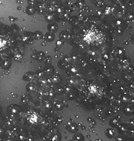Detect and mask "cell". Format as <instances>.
<instances>
[{
  "label": "cell",
  "mask_w": 134,
  "mask_h": 141,
  "mask_svg": "<svg viewBox=\"0 0 134 141\" xmlns=\"http://www.w3.org/2000/svg\"><path fill=\"white\" fill-rule=\"evenodd\" d=\"M22 39L24 42H25L27 44H32L34 42L33 38H32L29 35L27 34H23L22 37Z\"/></svg>",
  "instance_id": "obj_1"
},
{
  "label": "cell",
  "mask_w": 134,
  "mask_h": 141,
  "mask_svg": "<svg viewBox=\"0 0 134 141\" xmlns=\"http://www.w3.org/2000/svg\"><path fill=\"white\" fill-rule=\"evenodd\" d=\"M44 38L47 41H53L55 39V35L53 34L51 32H49L45 34V35L44 36Z\"/></svg>",
  "instance_id": "obj_2"
},
{
  "label": "cell",
  "mask_w": 134,
  "mask_h": 141,
  "mask_svg": "<svg viewBox=\"0 0 134 141\" xmlns=\"http://www.w3.org/2000/svg\"><path fill=\"white\" fill-rule=\"evenodd\" d=\"M48 29L51 32V33L56 32L58 29V26L55 23H50L48 25Z\"/></svg>",
  "instance_id": "obj_3"
},
{
  "label": "cell",
  "mask_w": 134,
  "mask_h": 141,
  "mask_svg": "<svg viewBox=\"0 0 134 141\" xmlns=\"http://www.w3.org/2000/svg\"><path fill=\"white\" fill-rule=\"evenodd\" d=\"M34 78H35V76H34V74H33L32 73H26L24 76V79L26 81H32L34 80Z\"/></svg>",
  "instance_id": "obj_4"
},
{
  "label": "cell",
  "mask_w": 134,
  "mask_h": 141,
  "mask_svg": "<svg viewBox=\"0 0 134 141\" xmlns=\"http://www.w3.org/2000/svg\"><path fill=\"white\" fill-rule=\"evenodd\" d=\"M35 8L33 6H29L27 7L26 9V12L29 15H33V14H35Z\"/></svg>",
  "instance_id": "obj_5"
},
{
  "label": "cell",
  "mask_w": 134,
  "mask_h": 141,
  "mask_svg": "<svg viewBox=\"0 0 134 141\" xmlns=\"http://www.w3.org/2000/svg\"><path fill=\"white\" fill-rule=\"evenodd\" d=\"M43 36V34L42 32L40 31H36L33 34V38L36 40L41 39Z\"/></svg>",
  "instance_id": "obj_6"
},
{
  "label": "cell",
  "mask_w": 134,
  "mask_h": 141,
  "mask_svg": "<svg viewBox=\"0 0 134 141\" xmlns=\"http://www.w3.org/2000/svg\"><path fill=\"white\" fill-rule=\"evenodd\" d=\"M45 58V54L42 51H39L37 53V56H36V58L35 59H37V61H42L43 59Z\"/></svg>",
  "instance_id": "obj_7"
},
{
  "label": "cell",
  "mask_w": 134,
  "mask_h": 141,
  "mask_svg": "<svg viewBox=\"0 0 134 141\" xmlns=\"http://www.w3.org/2000/svg\"><path fill=\"white\" fill-rule=\"evenodd\" d=\"M37 11L38 12L39 14L44 13V11H45V8L44 7V5H42V4H39L37 5Z\"/></svg>",
  "instance_id": "obj_8"
},
{
  "label": "cell",
  "mask_w": 134,
  "mask_h": 141,
  "mask_svg": "<svg viewBox=\"0 0 134 141\" xmlns=\"http://www.w3.org/2000/svg\"><path fill=\"white\" fill-rule=\"evenodd\" d=\"M1 65L4 69H8L11 66V63L8 61H2V63H1Z\"/></svg>",
  "instance_id": "obj_9"
},
{
  "label": "cell",
  "mask_w": 134,
  "mask_h": 141,
  "mask_svg": "<svg viewBox=\"0 0 134 141\" xmlns=\"http://www.w3.org/2000/svg\"><path fill=\"white\" fill-rule=\"evenodd\" d=\"M60 38L63 40H67L69 38V33L65 31L62 32L60 34Z\"/></svg>",
  "instance_id": "obj_10"
},
{
  "label": "cell",
  "mask_w": 134,
  "mask_h": 141,
  "mask_svg": "<svg viewBox=\"0 0 134 141\" xmlns=\"http://www.w3.org/2000/svg\"><path fill=\"white\" fill-rule=\"evenodd\" d=\"M35 85L33 84V83H31V84H29V86H27L28 90H29L30 92H33V91H35Z\"/></svg>",
  "instance_id": "obj_11"
},
{
  "label": "cell",
  "mask_w": 134,
  "mask_h": 141,
  "mask_svg": "<svg viewBox=\"0 0 134 141\" xmlns=\"http://www.w3.org/2000/svg\"><path fill=\"white\" fill-rule=\"evenodd\" d=\"M22 58H23V56L20 53H17L14 56V59L17 62H20L21 61Z\"/></svg>",
  "instance_id": "obj_12"
},
{
  "label": "cell",
  "mask_w": 134,
  "mask_h": 141,
  "mask_svg": "<svg viewBox=\"0 0 134 141\" xmlns=\"http://www.w3.org/2000/svg\"><path fill=\"white\" fill-rule=\"evenodd\" d=\"M44 62L45 63H50L52 61V58L50 56H47L45 57L44 58Z\"/></svg>",
  "instance_id": "obj_13"
},
{
  "label": "cell",
  "mask_w": 134,
  "mask_h": 141,
  "mask_svg": "<svg viewBox=\"0 0 134 141\" xmlns=\"http://www.w3.org/2000/svg\"><path fill=\"white\" fill-rule=\"evenodd\" d=\"M29 3L30 6H33L37 3V0H29Z\"/></svg>",
  "instance_id": "obj_14"
},
{
  "label": "cell",
  "mask_w": 134,
  "mask_h": 141,
  "mask_svg": "<svg viewBox=\"0 0 134 141\" xmlns=\"http://www.w3.org/2000/svg\"><path fill=\"white\" fill-rule=\"evenodd\" d=\"M38 52L36 50H34L32 52V57L34 58H36V56H37Z\"/></svg>",
  "instance_id": "obj_15"
},
{
  "label": "cell",
  "mask_w": 134,
  "mask_h": 141,
  "mask_svg": "<svg viewBox=\"0 0 134 141\" xmlns=\"http://www.w3.org/2000/svg\"><path fill=\"white\" fill-rule=\"evenodd\" d=\"M9 20L11 21H12V22H14L16 20H17V19H15V17H9Z\"/></svg>",
  "instance_id": "obj_16"
},
{
  "label": "cell",
  "mask_w": 134,
  "mask_h": 141,
  "mask_svg": "<svg viewBox=\"0 0 134 141\" xmlns=\"http://www.w3.org/2000/svg\"><path fill=\"white\" fill-rule=\"evenodd\" d=\"M17 3L19 4V5H23V1L22 0H17Z\"/></svg>",
  "instance_id": "obj_17"
},
{
  "label": "cell",
  "mask_w": 134,
  "mask_h": 141,
  "mask_svg": "<svg viewBox=\"0 0 134 141\" xmlns=\"http://www.w3.org/2000/svg\"><path fill=\"white\" fill-rule=\"evenodd\" d=\"M21 9V7H17V10H20Z\"/></svg>",
  "instance_id": "obj_18"
},
{
  "label": "cell",
  "mask_w": 134,
  "mask_h": 141,
  "mask_svg": "<svg viewBox=\"0 0 134 141\" xmlns=\"http://www.w3.org/2000/svg\"><path fill=\"white\" fill-rule=\"evenodd\" d=\"M132 40H133V43H134V37L133 38V39H132Z\"/></svg>",
  "instance_id": "obj_19"
}]
</instances>
